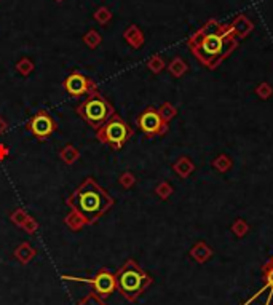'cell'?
Instances as JSON below:
<instances>
[{"instance_id": "obj_1", "label": "cell", "mask_w": 273, "mask_h": 305, "mask_svg": "<svg viewBox=\"0 0 273 305\" xmlns=\"http://www.w3.org/2000/svg\"><path fill=\"white\" fill-rule=\"evenodd\" d=\"M187 45L204 67L216 69L238 47V40L235 39L230 24H219L211 20L190 37Z\"/></svg>"}, {"instance_id": "obj_2", "label": "cell", "mask_w": 273, "mask_h": 305, "mask_svg": "<svg viewBox=\"0 0 273 305\" xmlns=\"http://www.w3.org/2000/svg\"><path fill=\"white\" fill-rule=\"evenodd\" d=\"M65 205L71 209L77 211L79 214L87 220V225H90V224H96L98 220L114 206V198H112L107 193V190L102 189L95 179L87 178L67 197Z\"/></svg>"}, {"instance_id": "obj_3", "label": "cell", "mask_w": 273, "mask_h": 305, "mask_svg": "<svg viewBox=\"0 0 273 305\" xmlns=\"http://www.w3.org/2000/svg\"><path fill=\"white\" fill-rule=\"evenodd\" d=\"M115 280H117V291L128 302H136L141 297V294L152 284L150 275H147L141 269L139 264L133 261V259H128L120 267L118 272L115 273Z\"/></svg>"}, {"instance_id": "obj_4", "label": "cell", "mask_w": 273, "mask_h": 305, "mask_svg": "<svg viewBox=\"0 0 273 305\" xmlns=\"http://www.w3.org/2000/svg\"><path fill=\"white\" fill-rule=\"evenodd\" d=\"M114 112H115L114 106L98 90L88 95L87 99H83L77 106V114L96 131L107 122Z\"/></svg>"}, {"instance_id": "obj_5", "label": "cell", "mask_w": 273, "mask_h": 305, "mask_svg": "<svg viewBox=\"0 0 273 305\" xmlns=\"http://www.w3.org/2000/svg\"><path fill=\"white\" fill-rule=\"evenodd\" d=\"M133 134H134L133 128H131L117 112L112 114V117L96 131L98 141L112 147L114 150L121 149V147L131 139Z\"/></svg>"}, {"instance_id": "obj_6", "label": "cell", "mask_w": 273, "mask_h": 305, "mask_svg": "<svg viewBox=\"0 0 273 305\" xmlns=\"http://www.w3.org/2000/svg\"><path fill=\"white\" fill-rule=\"evenodd\" d=\"M136 123H138V128L147 137L163 136L168 131V123L160 117L158 110L154 107H147L146 110H143V112L139 114Z\"/></svg>"}, {"instance_id": "obj_7", "label": "cell", "mask_w": 273, "mask_h": 305, "mask_svg": "<svg viewBox=\"0 0 273 305\" xmlns=\"http://www.w3.org/2000/svg\"><path fill=\"white\" fill-rule=\"evenodd\" d=\"M27 129H29L35 139L46 141L56 129H58V123H56V120L50 115V112L42 109L31 117V120L27 122Z\"/></svg>"}, {"instance_id": "obj_8", "label": "cell", "mask_w": 273, "mask_h": 305, "mask_svg": "<svg viewBox=\"0 0 273 305\" xmlns=\"http://www.w3.org/2000/svg\"><path fill=\"white\" fill-rule=\"evenodd\" d=\"M64 90L67 91V95H71L72 98H80L85 95H91L93 91L98 90L96 82H93L90 77L83 75L80 72H72L67 77L64 79L62 83Z\"/></svg>"}, {"instance_id": "obj_9", "label": "cell", "mask_w": 273, "mask_h": 305, "mask_svg": "<svg viewBox=\"0 0 273 305\" xmlns=\"http://www.w3.org/2000/svg\"><path fill=\"white\" fill-rule=\"evenodd\" d=\"M93 288L95 292L99 295L101 299H106L109 295L117 289V280L115 273H112L107 267H102V269L93 276Z\"/></svg>"}, {"instance_id": "obj_10", "label": "cell", "mask_w": 273, "mask_h": 305, "mask_svg": "<svg viewBox=\"0 0 273 305\" xmlns=\"http://www.w3.org/2000/svg\"><path fill=\"white\" fill-rule=\"evenodd\" d=\"M230 29L235 35V39H246V37L252 32L254 24L246 15H238L230 24Z\"/></svg>"}, {"instance_id": "obj_11", "label": "cell", "mask_w": 273, "mask_h": 305, "mask_svg": "<svg viewBox=\"0 0 273 305\" xmlns=\"http://www.w3.org/2000/svg\"><path fill=\"white\" fill-rule=\"evenodd\" d=\"M123 39L126 40V43L129 45L131 48L139 50L144 45V32L139 29L136 24H129L125 32H123Z\"/></svg>"}, {"instance_id": "obj_12", "label": "cell", "mask_w": 273, "mask_h": 305, "mask_svg": "<svg viewBox=\"0 0 273 305\" xmlns=\"http://www.w3.org/2000/svg\"><path fill=\"white\" fill-rule=\"evenodd\" d=\"M13 256H15L21 264H29L32 259L37 256V251L31 246L29 242H21L20 245L15 248Z\"/></svg>"}, {"instance_id": "obj_13", "label": "cell", "mask_w": 273, "mask_h": 305, "mask_svg": "<svg viewBox=\"0 0 273 305\" xmlns=\"http://www.w3.org/2000/svg\"><path fill=\"white\" fill-rule=\"evenodd\" d=\"M173 170L179 178L187 179L195 171V165L189 157H181V159L173 165Z\"/></svg>"}, {"instance_id": "obj_14", "label": "cell", "mask_w": 273, "mask_h": 305, "mask_svg": "<svg viewBox=\"0 0 273 305\" xmlns=\"http://www.w3.org/2000/svg\"><path fill=\"white\" fill-rule=\"evenodd\" d=\"M64 224L67 225L72 232H79V230H82L85 225H87V220H85L77 211L71 209L69 214L64 217Z\"/></svg>"}, {"instance_id": "obj_15", "label": "cell", "mask_w": 273, "mask_h": 305, "mask_svg": "<svg viewBox=\"0 0 273 305\" xmlns=\"http://www.w3.org/2000/svg\"><path fill=\"white\" fill-rule=\"evenodd\" d=\"M59 159L65 163V165H74L75 162H77L79 159H80V150L77 149L75 145H72V144H67V145H64L62 149H61V152H59Z\"/></svg>"}, {"instance_id": "obj_16", "label": "cell", "mask_w": 273, "mask_h": 305, "mask_svg": "<svg viewBox=\"0 0 273 305\" xmlns=\"http://www.w3.org/2000/svg\"><path fill=\"white\" fill-rule=\"evenodd\" d=\"M187 70H189V66H187V62L181 56H176L168 64V72L171 73L174 79H181Z\"/></svg>"}, {"instance_id": "obj_17", "label": "cell", "mask_w": 273, "mask_h": 305, "mask_svg": "<svg viewBox=\"0 0 273 305\" xmlns=\"http://www.w3.org/2000/svg\"><path fill=\"white\" fill-rule=\"evenodd\" d=\"M190 254H192V257L195 259V261L204 262V261H208V259L211 257L213 251H211V249H210L208 246H206L203 242H200V243H196V245L192 248Z\"/></svg>"}, {"instance_id": "obj_18", "label": "cell", "mask_w": 273, "mask_h": 305, "mask_svg": "<svg viewBox=\"0 0 273 305\" xmlns=\"http://www.w3.org/2000/svg\"><path fill=\"white\" fill-rule=\"evenodd\" d=\"M101 42H102V37H101V34L96 29H90L87 34L83 35V43L87 45L88 48H91V50L98 48L99 45H101Z\"/></svg>"}, {"instance_id": "obj_19", "label": "cell", "mask_w": 273, "mask_h": 305, "mask_svg": "<svg viewBox=\"0 0 273 305\" xmlns=\"http://www.w3.org/2000/svg\"><path fill=\"white\" fill-rule=\"evenodd\" d=\"M213 166H214V168L218 170L219 173H227V171L232 168V160H230L229 155L221 154V155H218V157H216V159L213 160Z\"/></svg>"}, {"instance_id": "obj_20", "label": "cell", "mask_w": 273, "mask_h": 305, "mask_svg": "<svg viewBox=\"0 0 273 305\" xmlns=\"http://www.w3.org/2000/svg\"><path fill=\"white\" fill-rule=\"evenodd\" d=\"M157 110H158L160 117H162L166 123H169L177 115V109L171 103H163L162 106H160V109H157Z\"/></svg>"}, {"instance_id": "obj_21", "label": "cell", "mask_w": 273, "mask_h": 305, "mask_svg": "<svg viewBox=\"0 0 273 305\" xmlns=\"http://www.w3.org/2000/svg\"><path fill=\"white\" fill-rule=\"evenodd\" d=\"M16 70L21 73L23 77H27V75H31V73L34 72V69H35V64L32 62V59H29V58H21L20 61L16 62Z\"/></svg>"}, {"instance_id": "obj_22", "label": "cell", "mask_w": 273, "mask_h": 305, "mask_svg": "<svg viewBox=\"0 0 273 305\" xmlns=\"http://www.w3.org/2000/svg\"><path fill=\"white\" fill-rule=\"evenodd\" d=\"M147 67L150 72L154 73H160L165 67H166V62L163 61V58L160 56V54H154V56H150L149 61H147Z\"/></svg>"}, {"instance_id": "obj_23", "label": "cell", "mask_w": 273, "mask_h": 305, "mask_svg": "<svg viewBox=\"0 0 273 305\" xmlns=\"http://www.w3.org/2000/svg\"><path fill=\"white\" fill-rule=\"evenodd\" d=\"M95 20H96V23H99V24H102V26H106V24H109L110 21H112V12L109 10L107 7H99V8H96V12H95Z\"/></svg>"}, {"instance_id": "obj_24", "label": "cell", "mask_w": 273, "mask_h": 305, "mask_svg": "<svg viewBox=\"0 0 273 305\" xmlns=\"http://www.w3.org/2000/svg\"><path fill=\"white\" fill-rule=\"evenodd\" d=\"M173 186L169 182H166V181H163V182H160L158 186L155 187V193L157 195L162 198V200H168L169 197L173 195Z\"/></svg>"}, {"instance_id": "obj_25", "label": "cell", "mask_w": 273, "mask_h": 305, "mask_svg": "<svg viewBox=\"0 0 273 305\" xmlns=\"http://www.w3.org/2000/svg\"><path fill=\"white\" fill-rule=\"evenodd\" d=\"M27 217H29V214H27V212L23 208L15 209L12 214H10V220H12L15 225H18V227H23V224L26 222Z\"/></svg>"}, {"instance_id": "obj_26", "label": "cell", "mask_w": 273, "mask_h": 305, "mask_svg": "<svg viewBox=\"0 0 273 305\" xmlns=\"http://www.w3.org/2000/svg\"><path fill=\"white\" fill-rule=\"evenodd\" d=\"M77 305H106V302L104 299H101L96 292H90L85 295V297H82Z\"/></svg>"}, {"instance_id": "obj_27", "label": "cell", "mask_w": 273, "mask_h": 305, "mask_svg": "<svg viewBox=\"0 0 273 305\" xmlns=\"http://www.w3.org/2000/svg\"><path fill=\"white\" fill-rule=\"evenodd\" d=\"M118 182H120V186L123 187V189H131V187H133L134 184H136V176H134L133 173L125 171V173L120 174Z\"/></svg>"}, {"instance_id": "obj_28", "label": "cell", "mask_w": 273, "mask_h": 305, "mask_svg": "<svg viewBox=\"0 0 273 305\" xmlns=\"http://www.w3.org/2000/svg\"><path fill=\"white\" fill-rule=\"evenodd\" d=\"M232 230H233V234L237 235V237H244V235L248 234L249 227H248V224H246V220L238 219V220H235V222H233Z\"/></svg>"}, {"instance_id": "obj_29", "label": "cell", "mask_w": 273, "mask_h": 305, "mask_svg": "<svg viewBox=\"0 0 273 305\" xmlns=\"http://www.w3.org/2000/svg\"><path fill=\"white\" fill-rule=\"evenodd\" d=\"M256 95H257L260 99H268V98H271V95H273V88H271L270 83L263 82V83H260V85L256 88Z\"/></svg>"}, {"instance_id": "obj_30", "label": "cell", "mask_w": 273, "mask_h": 305, "mask_svg": "<svg viewBox=\"0 0 273 305\" xmlns=\"http://www.w3.org/2000/svg\"><path fill=\"white\" fill-rule=\"evenodd\" d=\"M26 234H29V235H34L37 230H39V222L35 220V217H32V216H29L26 219V222L23 224V227H21Z\"/></svg>"}, {"instance_id": "obj_31", "label": "cell", "mask_w": 273, "mask_h": 305, "mask_svg": "<svg viewBox=\"0 0 273 305\" xmlns=\"http://www.w3.org/2000/svg\"><path fill=\"white\" fill-rule=\"evenodd\" d=\"M62 280L65 281H74V283H85V284H93V278H82V276H72V275H62Z\"/></svg>"}, {"instance_id": "obj_32", "label": "cell", "mask_w": 273, "mask_h": 305, "mask_svg": "<svg viewBox=\"0 0 273 305\" xmlns=\"http://www.w3.org/2000/svg\"><path fill=\"white\" fill-rule=\"evenodd\" d=\"M8 155H10V149H8L5 144L0 142V162H4Z\"/></svg>"}, {"instance_id": "obj_33", "label": "cell", "mask_w": 273, "mask_h": 305, "mask_svg": "<svg viewBox=\"0 0 273 305\" xmlns=\"http://www.w3.org/2000/svg\"><path fill=\"white\" fill-rule=\"evenodd\" d=\"M265 278H267V283H268L270 286H273V267H271V265L267 267V270H265Z\"/></svg>"}, {"instance_id": "obj_34", "label": "cell", "mask_w": 273, "mask_h": 305, "mask_svg": "<svg viewBox=\"0 0 273 305\" xmlns=\"http://www.w3.org/2000/svg\"><path fill=\"white\" fill-rule=\"evenodd\" d=\"M7 129H8V123H7V120L0 115V136L2 134H5L7 133Z\"/></svg>"}, {"instance_id": "obj_35", "label": "cell", "mask_w": 273, "mask_h": 305, "mask_svg": "<svg viewBox=\"0 0 273 305\" xmlns=\"http://www.w3.org/2000/svg\"><path fill=\"white\" fill-rule=\"evenodd\" d=\"M54 2H58V4H61V2H64V0H54Z\"/></svg>"}, {"instance_id": "obj_36", "label": "cell", "mask_w": 273, "mask_h": 305, "mask_svg": "<svg viewBox=\"0 0 273 305\" xmlns=\"http://www.w3.org/2000/svg\"><path fill=\"white\" fill-rule=\"evenodd\" d=\"M270 265H271V267H273V259H271V264H270Z\"/></svg>"}]
</instances>
